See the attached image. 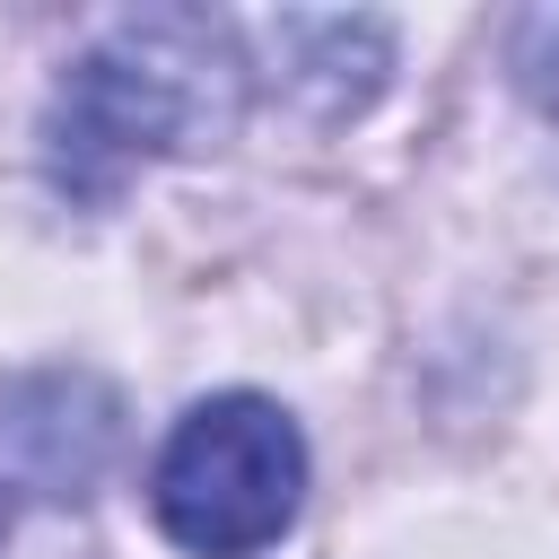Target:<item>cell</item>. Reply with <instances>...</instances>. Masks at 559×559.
Masks as SVG:
<instances>
[{
    "label": "cell",
    "instance_id": "obj_2",
    "mask_svg": "<svg viewBox=\"0 0 559 559\" xmlns=\"http://www.w3.org/2000/svg\"><path fill=\"white\" fill-rule=\"evenodd\" d=\"M297 489H306V445L288 411L262 393L192 402L148 472V507L192 559H253L262 542L288 533Z\"/></svg>",
    "mask_w": 559,
    "mask_h": 559
},
{
    "label": "cell",
    "instance_id": "obj_1",
    "mask_svg": "<svg viewBox=\"0 0 559 559\" xmlns=\"http://www.w3.org/2000/svg\"><path fill=\"white\" fill-rule=\"evenodd\" d=\"M236 87H245V61L218 17H192V9L114 17L61 79L52 175L79 192H114L140 157L201 148L210 131H227Z\"/></svg>",
    "mask_w": 559,
    "mask_h": 559
}]
</instances>
